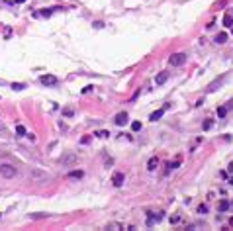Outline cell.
I'll use <instances>...</instances> for the list:
<instances>
[{
	"label": "cell",
	"mask_w": 233,
	"mask_h": 231,
	"mask_svg": "<svg viewBox=\"0 0 233 231\" xmlns=\"http://www.w3.org/2000/svg\"><path fill=\"white\" fill-rule=\"evenodd\" d=\"M227 41V33H218L215 35V43H225Z\"/></svg>",
	"instance_id": "15"
},
{
	"label": "cell",
	"mask_w": 233,
	"mask_h": 231,
	"mask_svg": "<svg viewBox=\"0 0 233 231\" xmlns=\"http://www.w3.org/2000/svg\"><path fill=\"white\" fill-rule=\"evenodd\" d=\"M218 210H219V212H227V210H229V202H227V200H219Z\"/></svg>",
	"instance_id": "12"
},
{
	"label": "cell",
	"mask_w": 233,
	"mask_h": 231,
	"mask_svg": "<svg viewBox=\"0 0 233 231\" xmlns=\"http://www.w3.org/2000/svg\"><path fill=\"white\" fill-rule=\"evenodd\" d=\"M168 80V73H159L157 76H155V82H157V86H161V84H165Z\"/></svg>",
	"instance_id": "10"
},
{
	"label": "cell",
	"mask_w": 233,
	"mask_h": 231,
	"mask_svg": "<svg viewBox=\"0 0 233 231\" xmlns=\"http://www.w3.org/2000/svg\"><path fill=\"white\" fill-rule=\"evenodd\" d=\"M10 37H12V28L6 26V28H4V39H10Z\"/></svg>",
	"instance_id": "16"
},
{
	"label": "cell",
	"mask_w": 233,
	"mask_h": 231,
	"mask_svg": "<svg viewBox=\"0 0 233 231\" xmlns=\"http://www.w3.org/2000/svg\"><path fill=\"white\" fill-rule=\"evenodd\" d=\"M178 221H180V216H178V213H176V216H173V217H171V223H178Z\"/></svg>",
	"instance_id": "26"
},
{
	"label": "cell",
	"mask_w": 233,
	"mask_h": 231,
	"mask_svg": "<svg viewBox=\"0 0 233 231\" xmlns=\"http://www.w3.org/2000/svg\"><path fill=\"white\" fill-rule=\"evenodd\" d=\"M168 108H171V106H168V104H165V106H163L161 110H157V112H153V114H151V116H149V120H151V122H157V120H161Z\"/></svg>",
	"instance_id": "6"
},
{
	"label": "cell",
	"mask_w": 233,
	"mask_h": 231,
	"mask_svg": "<svg viewBox=\"0 0 233 231\" xmlns=\"http://www.w3.org/2000/svg\"><path fill=\"white\" fill-rule=\"evenodd\" d=\"M16 133H18L20 137H24V135H28V131H26V128H24L22 123H18V125H16Z\"/></svg>",
	"instance_id": "14"
},
{
	"label": "cell",
	"mask_w": 233,
	"mask_h": 231,
	"mask_svg": "<svg viewBox=\"0 0 233 231\" xmlns=\"http://www.w3.org/2000/svg\"><path fill=\"white\" fill-rule=\"evenodd\" d=\"M131 129H133V131H139L141 129V122H133L131 123Z\"/></svg>",
	"instance_id": "23"
},
{
	"label": "cell",
	"mask_w": 233,
	"mask_h": 231,
	"mask_svg": "<svg viewBox=\"0 0 233 231\" xmlns=\"http://www.w3.org/2000/svg\"><path fill=\"white\" fill-rule=\"evenodd\" d=\"M225 114H227V108H225V106L218 108V116H219V118H225Z\"/></svg>",
	"instance_id": "19"
},
{
	"label": "cell",
	"mask_w": 233,
	"mask_h": 231,
	"mask_svg": "<svg viewBox=\"0 0 233 231\" xmlns=\"http://www.w3.org/2000/svg\"><path fill=\"white\" fill-rule=\"evenodd\" d=\"M114 122H116V125H126V123H127V112H120V114H116Z\"/></svg>",
	"instance_id": "8"
},
{
	"label": "cell",
	"mask_w": 233,
	"mask_h": 231,
	"mask_svg": "<svg viewBox=\"0 0 233 231\" xmlns=\"http://www.w3.org/2000/svg\"><path fill=\"white\" fill-rule=\"evenodd\" d=\"M229 225H233V217H231V219H229Z\"/></svg>",
	"instance_id": "29"
},
{
	"label": "cell",
	"mask_w": 233,
	"mask_h": 231,
	"mask_svg": "<svg viewBox=\"0 0 233 231\" xmlns=\"http://www.w3.org/2000/svg\"><path fill=\"white\" fill-rule=\"evenodd\" d=\"M212 125H214V122H212V120H206L202 128H204V131H208V129H212Z\"/></svg>",
	"instance_id": "18"
},
{
	"label": "cell",
	"mask_w": 233,
	"mask_h": 231,
	"mask_svg": "<svg viewBox=\"0 0 233 231\" xmlns=\"http://www.w3.org/2000/svg\"><path fill=\"white\" fill-rule=\"evenodd\" d=\"M223 26H227V28H229V26H233V18H231V16H223Z\"/></svg>",
	"instance_id": "17"
},
{
	"label": "cell",
	"mask_w": 233,
	"mask_h": 231,
	"mask_svg": "<svg viewBox=\"0 0 233 231\" xmlns=\"http://www.w3.org/2000/svg\"><path fill=\"white\" fill-rule=\"evenodd\" d=\"M39 80H41V84H45V86H55L57 82H59L57 76H53V75H41Z\"/></svg>",
	"instance_id": "4"
},
{
	"label": "cell",
	"mask_w": 233,
	"mask_h": 231,
	"mask_svg": "<svg viewBox=\"0 0 233 231\" xmlns=\"http://www.w3.org/2000/svg\"><path fill=\"white\" fill-rule=\"evenodd\" d=\"M163 219V212H149V217H147V225L149 227H153L155 225V221H161Z\"/></svg>",
	"instance_id": "5"
},
{
	"label": "cell",
	"mask_w": 233,
	"mask_h": 231,
	"mask_svg": "<svg viewBox=\"0 0 233 231\" xmlns=\"http://www.w3.org/2000/svg\"><path fill=\"white\" fill-rule=\"evenodd\" d=\"M168 166H171V169H178V166H180V159H176L174 163H168Z\"/></svg>",
	"instance_id": "24"
},
{
	"label": "cell",
	"mask_w": 233,
	"mask_h": 231,
	"mask_svg": "<svg viewBox=\"0 0 233 231\" xmlns=\"http://www.w3.org/2000/svg\"><path fill=\"white\" fill-rule=\"evenodd\" d=\"M29 178H32V182H45V180H49V175H47V172H41V170H37V169H32Z\"/></svg>",
	"instance_id": "2"
},
{
	"label": "cell",
	"mask_w": 233,
	"mask_h": 231,
	"mask_svg": "<svg viewBox=\"0 0 233 231\" xmlns=\"http://www.w3.org/2000/svg\"><path fill=\"white\" fill-rule=\"evenodd\" d=\"M198 213H202V216H206V213H208V206H206V204H202V206H198Z\"/></svg>",
	"instance_id": "20"
},
{
	"label": "cell",
	"mask_w": 233,
	"mask_h": 231,
	"mask_svg": "<svg viewBox=\"0 0 233 231\" xmlns=\"http://www.w3.org/2000/svg\"><path fill=\"white\" fill-rule=\"evenodd\" d=\"M0 176H4V178H14L16 176V166L8 165V163L0 165Z\"/></svg>",
	"instance_id": "1"
},
{
	"label": "cell",
	"mask_w": 233,
	"mask_h": 231,
	"mask_svg": "<svg viewBox=\"0 0 233 231\" xmlns=\"http://www.w3.org/2000/svg\"><path fill=\"white\" fill-rule=\"evenodd\" d=\"M0 131H2V125H0Z\"/></svg>",
	"instance_id": "30"
},
{
	"label": "cell",
	"mask_w": 233,
	"mask_h": 231,
	"mask_svg": "<svg viewBox=\"0 0 233 231\" xmlns=\"http://www.w3.org/2000/svg\"><path fill=\"white\" fill-rule=\"evenodd\" d=\"M94 135H98V137H110V133H108V131H98V133H94Z\"/></svg>",
	"instance_id": "27"
},
{
	"label": "cell",
	"mask_w": 233,
	"mask_h": 231,
	"mask_svg": "<svg viewBox=\"0 0 233 231\" xmlns=\"http://www.w3.org/2000/svg\"><path fill=\"white\" fill-rule=\"evenodd\" d=\"M123 225H120V223H108L106 225V229H121Z\"/></svg>",
	"instance_id": "22"
},
{
	"label": "cell",
	"mask_w": 233,
	"mask_h": 231,
	"mask_svg": "<svg viewBox=\"0 0 233 231\" xmlns=\"http://www.w3.org/2000/svg\"><path fill=\"white\" fill-rule=\"evenodd\" d=\"M82 175H84L82 170H71L67 176H69V178H82Z\"/></svg>",
	"instance_id": "13"
},
{
	"label": "cell",
	"mask_w": 233,
	"mask_h": 231,
	"mask_svg": "<svg viewBox=\"0 0 233 231\" xmlns=\"http://www.w3.org/2000/svg\"><path fill=\"white\" fill-rule=\"evenodd\" d=\"M16 4H22V2H26V0H14Z\"/></svg>",
	"instance_id": "28"
},
{
	"label": "cell",
	"mask_w": 233,
	"mask_h": 231,
	"mask_svg": "<svg viewBox=\"0 0 233 231\" xmlns=\"http://www.w3.org/2000/svg\"><path fill=\"white\" fill-rule=\"evenodd\" d=\"M12 88H14V90H24V88H26V84H24V82H14Z\"/></svg>",
	"instance_id": "21"
},
{
	"label": "cell",
	"mask_w": 233,
	"mask_h": 231,
	"mask_svg": "<svg viewBox=\"0 0 233 231\" xmlns=\"http://www.w3.org/2000/svg\"><path fill=\"white\" fill-rule=\"evenodd\" d=\"M159 166V157H151L149 161H147V169L149 170H155Z\"/></svg>",
	"instance_id": "11"
},
{
	"label": "cell",
	"mask_w": 233,
	"mask_h": 231,
	"mask_svg": "<svg viewBox=\"0 0 233 231\" xmlns=\"http://www.w3.org/2000/svg\"><path fill=\"white\" fill-rule=\"evenodd\" d=\"M61 163L65 166H73L76 163V155H73V153H69V155H63L61 157Z\"/></svg>",
	"instance_id": "7"
},
{
	"label": "cell",
	"mask_w": 233,
	"mask_h": 231,
	"mask_svg": "<svg viewBox=\"0 0 233 231\" xmlns=\"http://www.w3.org/2000/svg\"><path fill=\"white\" fill-rule=\"evenodd\" d=\"M168 63H171L173 67H182L184 63H186V55H184V53H174V55H171Z\"/></svg>",
	"instance_id": "3"
},
{
	"label": "cell",
	"mask_w": 233,
	"mask_h": 231,
	"mask_svg": "<svg viewBox=\"0 0 233 231\" xmlns=\"http://www.w3.org/2000/svg\"><path fill=\"white\" fill-rule=\"evenodd\" d=\"M45 216L47 213H32L29 217H32V219H41V217H45Z\"/></svg>",
	"instance_id": "25"
},
{
	"label": "cell",
	"mask_w": 233,
	"mask_h": 231,
	"mask_svg": "<svg viewBox=\"0 0 233 231\" xmlns=\"http://www.w3.org/2000/svg\"><path fill=\"white\" fill-rule=\"evenodd\" d=\"M112 182H114V186H121V184L126 182V175H123V172H116V175L112 176Z\"/></svg>",
	"instance_id": "9"
}]
</instances>
